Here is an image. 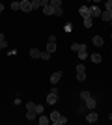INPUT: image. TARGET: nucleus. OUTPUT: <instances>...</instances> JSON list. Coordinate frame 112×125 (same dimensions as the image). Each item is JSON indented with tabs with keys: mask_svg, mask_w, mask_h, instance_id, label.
I'll list each match as a JSON object with an SVG mask.
<instances>
[{
	"mask_svg": "<svg viewBox=\"0 0 112 125\" xmlns=\"http://www.w3.org/2000/svg\"><path fill=\"white\" fill-rule=\"evenodd\" d=\"M49 4L52 6V8H60V6H62V0H49Z\"/></svg>",
	"mask_w": 112,
	"mask_h": 125,
	"instance_id": "obj_24",
	"label": "nucleus"
},
{
	"mask_svg": "<svg viewBox=\"0 0 112 125\" xmlns=\"http://www.w3.org/2000/svg\"><path fill=\"white\" fill-rule=\"evenodd\" d=\"M77 80L79 82H84L86 80V67L82 63H77Z\"/></svg>",
	"mask_w": 112,
	"mask_h": 125,
	"instance_id": "obj_3",
	"label": "nucleus"
},
{
	"mask_svg": "<svg viewBox=\"0 0 112 125\" xmlns=\"http://www.w3.org/2000/svg\"><path fill=\"white\" fill-rule=\"evenodd\" d=\"M49 41H52V43H56V36H54V34H51V36H49Z\"/></svg>",
	"mask_w": 112,
	"mask_h": 125,
	"instance_id": "obj_31",
	"label": "nucleus"
},
{
	"mask_svg": "<svg viewBox=\"0 0 112 125\" xmlns=\"http://www.w3.org/2000/svg\"><path fill=\"white\" fill-rule=\"evenodd\" d=\"M34 120H37L36 112H26V121H34Z\"/></svg>",
	"mask_w": 112,
	"mask_h": 125,
	"instance_id": "obj_20",
	"label": "nucleus"
},
{
	"mask_svg": "<svg viewBox=\"0 0 112 125\" xmlns=\"http://www.w3.org/2000/svg\"><path fill=\"white\" fill-rule=\"evenodd\" d=\"M90 60H92L93 63H101V60H103V58H101V54H92V56H90Z\"/></svg>",
	"mask_w": 112,
	"mask_h": 125,
	"instance_id": "obj_18",
	"label": "nucleus"
},
{
	"mask_svg": "<svg viewBox=\"0 0 112 125\" xmlns=\"http://www.w3.org/2000/svg\"><path fill=\"white\" fill-rule=\"evenodd\" d=\"M88 97H92V94L88 92V90H84V92H80V99H82V101H86Z\"/></svg>",
	"mask_w": 112,
	"mask_h": 125,
	"instance_id": "obj_22",
	"label": "nucleus"
},
{
	"mask_svg": "<svg viewBox=\"0 0 112 125\" xmlns=\"http://www.w3.org/2000/svg\"><path fill=\"white\" fill-rule=\"evenodd\" d=\"M36 114H43V104H36Z\"/></svg>",
	"mask_w": 112,
	"mask_h": 125,
	"instance_id": "obj_27",
	"label": "nucleus"
},
{
	"mask_svg": "<svg viewBox=\"0 0 112 125\" xmlns=\"http://www.w3.org/2000/svg\"><path fill=\"white\" fill-rule=\"evenodd\" d=\"M92 2H93V4H99V2H101V0H92Z\"/></svg>",
	"mask_w": 112,
	"mask_h": 125,
	"instance_id": "obj_34",
	"label": "nucleus"
},
{
	"mask_svg": "<svg viewBox=\"0 0 112 125\" xmlns=\"http://www.w3.org/2000/svg\"><path fill=\"white\" fill-rule=\"evenodd\" d=\"M90 15L92 17H101V8H99L97 4L90 6Z\"/></svg>",
	"mask_w": 112,
	"mask_h": 125,
	"instance_id": "obj_5",
	"label": "nucleus"
},
{
	"mask_svg": "<svg viewBox=\"0 0 112 125\" xmlns=\"http://www.w3.org/2000/svg\"><path fill=\"white\" fill-rule=\"evenodd\" d=\"M79 13L82 17H92L90 15V8H88V6H80V8H79Z\"/></svg>",
	"mask_w": 112,
	"mask_h": 125,
	"instance_id": "obj_10",
	"label": "nucleus"
},
{
	"mask_svg": "<svg viewBox=\"0 0 112 125\" xmlns=\"http://www.w3.org/2000/svg\"><path fill=\"white\" fill-rule=\"evenodd\" d=\"M30 56L32 58H41V51H39V49H30Z\"/></svg>",
	"mask_w": 112,
	"mask_h": 125,
	"instance_id": "obj_17",
	"label": "nucleus"
},
{
	"mask_svg": "<svg viewBox=\"0 0 112 125\" xmlns=\"http://www.w3.org/2000/svg\"><path fill=\"white\" fill-rule=\"evenodd\" d=\"M79 58H80V60H86V58H88V52H86V45H82V43H80V49H79Z\"/></svg>",
	"mask_w": 112,
	"mask_h": 125,
	"instance_id": "obj_9",
	"label": "nucleus"
},
{
	"mask_svg": "<svg viewBox=\"0 0 112 125\" xmlns=\"http://www.w3.org/2000/svg\"><path fill=\"white\" fill-rule=\"evenodd\" d=\"M41 60H51V52H47V51H41Z\"/></svg>",
	"mask_w": 112,
	"mask_h": 125,
	"instance_id": "obj_26",
	"label": "nucleus"
},
{
	"mask_svg": "<svg viewBox=\"0 0 112 125\" xmlns=\"http://www.w3.org/2000/svg\"><path fill=\"white\" fill-rule=\"evenodd\" d=\"M11 10H13V11L21 10V0H15V2H11Z\"/></svg>",
	"mask_w": 112,
	"mask_h": 125,
	"instance_id": "obj_21",
	"label": "nucleus"
},
{
	"mask_svg": "<svg viewBox=\"0 0 112 125\" xmlns=\"http://www.w3.org/2000/svg\"><path fill=\"white\" fill-rule=\"evenodd\" d=\"M45 51H47V52H51V54H52V52L56 51V43L49 41V43H47V49H45Z\"/></svg>",
	"mask_w": 112,
	"mask_h": 125,
	"instance_id": "obj_16",
	"label": "nucleus"
},
{
	"mask_svg": "<svg viewBox=\"0 0 112 125\" xmlns=\"http://www.w3.org/2000/svg\"><path fill=\"white\" fill-rule=\"evenodd\" d=\"M8 47V43H6V39H0V51H2V49H6Z\"/></svg>",
	"mask_w": 112,
	"mask_h": 125,
	"instance_id": "obj_30",
	"label": "nucleus"
},
{
	"mask_svg": "<svg viewBox=\"0 0 112 125\" xmlns=\"http://www.w3.org/2000/svg\"><path fill=\"white\" fill-rule=\"evenodd\" d=\"M54 15L62 17V15H64V8H62V6H60V8H54Z\"/></svg>",
	"mask_w": 112,
	"mask_h": 125,
	"instance_id": "obj_23",
	"label": "nucleus"
},
{
	"mask_svg": "<svg viewBox=\"0 0 112 125\" xmlns=\"http://www.w3.org/2000/svg\"><path fill=\"white\" fill-rule=\"evenodd\" d=\"M92 43H93L95 47H103V45H105V39H103V36H93L92 37Z\"/></svg>",
	"mask_w": 112,
	"mask_h": 125,
	"instance_id": "obj_6",
	"label": "nucleus"
},
{
	"mask_svg": "<svg viewBox=\"0 0 112 125\" xmlns=\"http://www.w3.org/2000/svg\"><path fill=\"white\" fill-rule=\"evenodd\" d=\"M37 121H39V125H47V123H51V118H47V116H43V114H39Z\"/></svg>",
	"mask_w": 112,
	"mask_h": 125,
	"instance_id": "obj_14",
	"label": "nucleus"
},
{
	"mask_svg": "<svg viewBox=\"0 0 112 125\" xmlns=\"http://www.w3.org/2000/svg\"><path fill=\"white\" fill-rule=\"evenodd\" d=\"M110 37H112V32H110Z\"/></svg>",
	"mask_w": 112,
	"mask_h": 125,
	"instance_id": "obj_35",
	"label": "nucleus"
},
{
	"mask_svg": "<svg viewBox=\"0 0 112 125\" xmlns=\"http://www.w3.org/2000/svg\"><path fill=\"white\" fill-rule=\"evenodd\" d=\"M84 103H86V108H90V110H93V108L97 106V103H95V99H93V97H88Z\"/></svg>",
	"mask_w": 112,
	"mask_h": 125,
	"instance_id": "obj_8",
	"label": "nucleus"
},
{
	"mask_svg": "<svg viewBox=\"0 0 112 125\" xmlns=\"http://www.w3.org/2000/svg\"><path fill=\"white\" fill-rule=\"evenodd\" d=\"M101 19H103L105 22H110V21H112V11H108V10L101 11Z\"/></svg>",
	"mask_w": 112,
	"mask_h": 125,
	"instance_id": "obj_7",
	"label": "nucleus"
},
{
	"mask_svg": "<svg viewBox=\"0 0 112 125\" xmlns=\"http://www.w3.org/2000/svg\"><path fill=\"white\" fill-rule=\"evenodd\" d=\"M21 10L24 11V13L32 11V2H30V0H21Z\"/></svg>",
	"mask_w": 112,
	"mask_h": 125,
	"instance_id": "obj_4",
	"label": "nucleus"
},
{
	"mask_svg": "<svg viewBox=\"0 0 112 125\" xmlns=\"http://www.w3.org/2000/svg\"><path fill=\"white\" fill-rule=\"evenodd\" d=\"M110 22H112V21H110Z\"/></svg>",
	"mask_w": 112,
	"mask_h": 125,
	"instance_id": "obj_36",
	"label": "nucleus"
},
{
	"mask_svg": "<svg viewBox=\"0 0 112 125\" xmlns=\"http://www.w3.org/2000/svg\"><path fill=\"white\" fill-rule=\"evenodd\" d=\"M26 112H36V103L28 101V103H26Z\"/></svg>",
	"mask_w": 112,
	"mask_h": 125,
	"instance_id": "obj_19",
	"label": "nucleus"
},
{
	"mask_svg": "<svg viewBox=\"0 0 112 125\" xmlns=\"http://www.w3.org/2000/svg\"><path fill=\"white\" fill-rule=\"evenodd\" d=\"M86 121H88V123H95L97 121V114L95 112H90V114L86 116Z\"/></svg>",
	"mask_w": 112,
	"mask_h": 125,
	"instance_id": "obj_13",
	"label": "nucleus"
},
{
	"mask_svg": "<svg viewBox=\"0 0 112 125\" xmlns=\"http://www.w3.org/2000/svg\"><path fill=\"white\" fill-rule=\"evenodd\" d=\"M105 10L112 11V0H107V2H105Z\"/></svg>",
	"mask_w": 112,
	"mask_h": 125,
	"instance_id": "obj_28",
	"label": "nucleus"
},
{
	"mask_svg": "<svg viewBox=\"0 0 112 125\" xmlns=\"http://www.w3.org/2000/svg\"><path fill=\"white\" fill-rule=\"evenodd\" d=\"M58 97H60V94H58V88H52V90H51V94L47 95V104H56Z\"/></svg>",
	"mask_w": 112,
	"mask_h": 125,
	"instance_id": "obj_2",
	"label": "nucleus"
},
{
	"mask_svg": "<svg viewBox=\"0 0 112 125\" xmlns=\"http://www.w3.org/2000/svg\"><path fill=\"white\" fill-rule=\"evenodd\" d=\"M60 78H62V71H56V73L51 75V82H52V84H58Z\"/></svg>",
	"mask_w": 112,
	"mask_h": 125,
	"instance_id": "obj_11",
	"label": "nucleus"
},
{
	"mask_svg": "<svg viewBox=\"0 0 112 125\" xmlns=\"http://www.w3.org/2000/svg\"><path fill=\"white\" fill-rule=\"evenodd\" d=\"M2 11H4V4H2V2H0V13H2Z\"/></svg>",
	"mask_w": 112,
	"mask_h": 125,
	"instance_id": "obj_33",
	"label": "nucleus"
},
{
	"mask_svg": "<svg viewBox=\"0 0 112 125\" xmlns=\"http://www.w3.org/2000/svg\"><path fill=\"white\" fill-rule=\"evenodd\" d=\"M43 13H45V15H54V8H52L51 4L43 6Z\"/></svg>",
	"mask_w": 112,
	"mask_h": 125,
	"instance_id": "obj_12",
	"label": "nucleus"
},
{
	"mask_svg": "<svg viewBox=\"0 0 112 125\" xmlns=\"http://www.w3.org/2000/svg\"><path fill=\"white\" fill-rule=\"evenodd\" d=\"M39 2H41V8H43V6H47V4H49V0H39Z\"/></svg>",
	"mask_w": 112,
	"mask_h": 125,
	"instance_id": "obj_32",
	"label": "nucleus"
},
{
	"mask_svg": "<svg viewBox=\"0 0 112 125\" xmlns=\"http://www.w3.org/2000/svg\"><path fill=\"white\" fill-rule=\"evenodd\" d=\"M30 2H32V10H39V8H41V2H39V0H30Z\"/></svg>",
	"mask_w": 112,
	"mask_h": 125,
	"instance_id": "obj_25",
	"label": "nucleus"
},
{
	"mask_svg": "<svg viewBox=\"0 0 112 125\" xmlns=\"http://www.w3.org/2000/svg\"><path fill=\"white\" fill-rule=\"evenodd\" d=\"M49 118H51V123H54V125H64V123H67V118L62 116L58 110H52Z\"/></svg>",
	"mask_w": 112,
	"mask_h": 125,
	"instance_id": "obj_1",
	"label": "nucleus"
},
{
	"mask_svg": "<svg viewBox=\"0 0 112 125\" xmlns=\"http://www.w3.org/2000/svg\"><path fill=\"white\" fill-rule=\"evenodd\" d=\"M93 24V17H84V28H92Z\"/></svg>",
	"mask_w": 112,
	"mask_h": 125,
	"instance_id": "obj_15",
	"label": "nucleus"
},
{
	"mask_svg": "<svg viewBox=\"0 0 112 125\" xmlns=\"http://www.w3.org/2000/svg\"><path fill=\"white\" fill-rule=\"evenodd\" d=\"M79 49H80V43H73V45H71V51L79 52Z\"/></svg>",
	"mask_w": 112,
	"mask_h": 125,
	"instance_id": "obj_29",
	"label": "nucleus"
}]
</instances>
